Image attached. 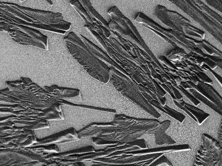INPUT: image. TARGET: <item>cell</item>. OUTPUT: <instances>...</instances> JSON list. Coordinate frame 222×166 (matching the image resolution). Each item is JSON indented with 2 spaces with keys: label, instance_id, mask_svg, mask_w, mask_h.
<instances>
[{
  "label": "cell",
  "instance_id": "cell-1",
  "mask_svg": "<svg viewBox=\"0 0 222 166\" xmlns=\"http://www.w3.org/2000/svg\"><path fill=\"white\" fill-rule=\"evenodd\" d=\"M64 39L69 52L92 77L102 83H109L111 75L110 68L92 53L81 39L71 32Z\"/></svg>",
  "mask_w": 222,
  "mask_h": 166
},
{
  "label": "cell",
  "instance_id": "cell-2",
  "mask_svg": "<svg viewBox=\"0 0 222 166\" xmlns=\"http://www.w3.org/2000/svg\"><path fill=\"white\" fill-rule=\"evenodd\" d=\"M1 9L26 22L38 25H52L65 21L61 14L21 7L15 3H1Z\"/></svg>",
  "mask_w": 222,
  "mask_h": 166
},
{
  "label": "cell",
  "instance_id": "cell-3",
  "mask_svg": "<svg viewBox=\"0 0 222 166\" xmlns=\"http://www.w3.org/2000/svg\"><path fill=\"white\" fill-rule=\"evenodd\" d=\"M1 13L3 14V15H1V18H3V20L11 23H16L19 25H24L31 28H38L45 30L57 33L65 34L66 31L70 29L71 23L67 22L64 21L56 24L52 25H38V24H32L26 22L19 18L12 15L8 12L1 9Z\"/></svg>",
  "mask_w": 222,
  "mask_h": 166
},
{
  "label": "cell",
  "instance_id": "cell-4",
  "mask_svg": "<svg viewBox=\"0 0 222 166\" xmlns=\"http://www.w3.org/2000/svg\"><path fill=\"white\" fill-rule=\"evenodd\" d=\"M80 140L81 138L78 136V132L75 129L70 128L44 138L38 139L37 142L32 147L53 144L60 145Z\"/></svg>",
  "mask_w": 222,
  "mask_h": 166
},
{
  "label": "cell",
  "instance_id": "cell-5",
  "mask_svg": "<svg viewBox=\"0 0 222 166\" xmlns=\"http://www.w3.org/2000/svg\"><path fill=\"white\" fill-rule=\"evenodd\" d=\"M1 23V30L3 29V31L8 32L17 43L23 45H33L44 50L46 49V46L43 43L36 40L29 34L18 30L13 25L2 22Z\"/></svg>",
  "mask_w": 222,
  "mask_h": 166
},
{
  "label": "cell",
  "instance_id": "cell-6",
  "mask_svg": "<svg viewBox=\"0 0 222 166\" xmlns=\"http://www.w3.org/2000/svg\"><path fill=\"white\" fill-rule=\"evenodd\" d=\"M173 101L175 105L187 114L200 125L202 124L205 120L210 116V114L192 105L185 103V106H182L178 102L175 101L173 100Z\"/></svg>",
  "mask_w": 222,
  "mask_h": 166
},
{
  "label": "cell",
  "instance_id": "cell-7",
  "mask_svg": "<svg viewBox=\"0 0 222 166\" xmlns=\"http://www.w3.org/2000/svg\"><path fill=\"white\" fill-rule=\"evenodd\" d=\"M166 123V120L160 123L159 126L155 129L148 132L149 133H152L155 135L156 143L159 145H162L164 144L174 145L176 144L175 141L165 133V131L170 126L168 125L164 128V125Z\"/></svg>",
  "mask_w": 222,
  "mask_h": 166
},
{
  "label": "cell",
  "instance_id": "cell-8",
  "mask_svg": "<svg viewBox=\"0 0 222 166\" xmlns=\"http://www.w3.org/2000/svg\"><path fill=\"white\" fill-rule=\"evenodd\" d=\"M80 1L89 14L93 22V24L96 23L104 26L107 29H110V26L107 22L94 9L89 1Z\"/></svg>",
  "mask_w": 222,
  "mask_h": 166
},
{
  "label": "cell",
  "instance_id": "cell-9",
  "mask_svg": "<svg viewBox=\"0 0 222 166\" xmlns=\"http://www.w3.org/2000/svg\"><path fill=\"white\" fill-rule=\"evenodd\" d=\"M3 21L4 22L8 24H11V25L15 26L18 30H20L29 34L31 37H32L33 38L35 39L37 41L43 43L46 47H47L48 38L46 36L43 35L41 32H40L36 30L33 28H30V27L24 26V25H19V24H16V23H11L10 22L5 21L3 19Z\"/></svg>",
  "mask_w": 222,
  "mask_h": 166
},
{
  "label": "cell",
  "instance_id": "cell-10",
  "mask_svg": "<svg viewBox=\"0 0 222 166\" xmlns=\"http://www.w3.org/2000/svg\"><path fill=\"white\" fill-rule=\"evenodd\" d=\"M95 152L96 150L94 147L92 146H89L85 147L83 148L64 152L61 153H53L50 154H47L45 157V159L63 158L67 156H70V155Z\"/></svg>",
  "mask_w": 222,
  "mask_h": 166
},
{
  "label": "cell",
  "instance_id": "cell-11",
  "mask_svg": "<svg viewBox=\"0 0 222 166\" xmlns=\"http://www.w3.org/2000/svg\"><path fill=\"white\" fill-rule=\"evenodd\" d=\"M38 118H43L45 120H64V116L62 112H58L50 107L49 108L44 110V112L40 113Z\"/></svg>",
  "mask_w": 222,
  "mask_h": 166
},
{
  "label": "cell",
  "instance_id": "cell-12",
  "mask_svg": "<svg viewBox=\"0 0 222 166\" xmlns=\"http://www.w3.org/2000/svg\"><path fill=\"white\" fill-rule=\"evenodd\" d=\"M25 148L29 151L35 152L40 154H43L45 152H54L55 153H59L60 152L59 147L57 146V145L54 144L36 146Z\"/></svg>",
  "mask_w": 222,
  "mask_h": 166
},
{
  "label": "cell",
  "instance_id": "cell-13",
  "mask_svg": "<svg viewBox=\"0 0 222 166\" xmlns=\"http://www.w3.org/2000/svg\"><path fill=\"white\" fill-rule=\"evenodd\" d=\"M155 14L157 18L162 21L164 24L170 28H173V25L170 21H171L169 19L166 8L161 5H157L156 7Z\"/></svg>",
  "mask_w": 222,
  "mask_h": 166
},
{
  "label": "cell",
  "instance_id": "cell-14",
  "mask_svg": "<svg viewBox=\"0 0 222 166\" xmlns=\"http://www.w3.org/2000/svg\"><path fill=\"white\" fill-rule=\"evenodd\" d=\"M139 139H143L145 141V144L147 146L148 149H153V148H159L164 147L163 145H157L155 142V135L152 133L146 132L139 138Z\"/></svg>",
  "mask_w": 222,
  "mask_h": 166
},
{
  "label": "cell",
  "instance_id": "cell-15",
  "mask_svg": "<svg viewBox=\"0 0 222 166\" xmlns=\"http://www.w3.org/2000/svg\"><path fill=\"white\" fill-rule=\"evenodd\" d=\"M37 140L36 136H29L25 142L21 144V147H31L37 142Z\"/></svg>",
  "mask_w": 222,
  "mask_h": 166
},
{
  "label": "cell",
  "instance_id": "cell-16",
  "mask_svg": "<svg viewBox=\"0 0 222 166\" xmlns=\"http://www.w3.org/2000/svg\"><path fill=\"white\" fill-rule=\"evenodd\" d=\"M1 108L8 109L10 110L14 111H19L24 110L26 109L25 108L22 107L19 104H15V105H2L1 104Z\"/></svg>",
  "mask_w": 222,
  "mask_h": 166
},
{
  "label": "cell",
  "instance_id": "cell-17",
  "mask_svg": "<svg viewBox=\"0 0 222 166\" xmlns=\"http://www.w3.org/2000/svg\"><path fill=\"white\" fill-rule=\"evenodd\" d=\"M22 136L23 135H22V136L10 137L6 138H0L1 145H8L9 143L12 142L14 141L17 140L19 139V138L22 137Z\"/></svg>",
  "mask_w": 222,
  "mask_h": 166
},
{
  "label": "cell",
  "instance_id": "cell-18",
  "mask_svg": "<svg viewBox=\"0 0 222 166\" xmlns=\"http://www.w3.org/2000/svg\"><path fill=\"white\" fill-rule=\"evenodd\" d=\"M21 148V144H15L10 142L8 145H1V149H15Z\"/></svg>",
  "mask_w": 222,
  "mask_h": 166
},
{
  "label": "cell",
  "instance_id": "cell-19",
  "mask_svg": "<svg viewBox=\"0 0 222 166\" xmlns=\"http://www.w3.org/2000/svg\"><path fill=\"white\" fill-rule=\"evenodd\" d=\"M99 27L101 28V30H102L103 33L104 35L107 38L110 37L111 36V33L109 30H108V29L105 28V27L104 26H102V25H99Z\"/></svg>",
  "mask_w": 222,
  "mask_h": 166
},
{
  "label": "cell",
  "instance_id": "cell-20",
  "mask_svg": "<svg viewBox=\"0 0 222 166\" xmlns=\"http://www.w3.org/2000/svg\"><path fill=\"white\" fill-rule=\"evenodd\" d=\"M15 126V123L14 122H11V121L1 123V127H13Z\"/></svg>",
  "mask_w": 222,
  "mask_h": 166
},
{
  "label": "cell",
  "instance_id": "cell-21",
  "mask_svg": "<svg viewBox=\"0 0 222 166\" xmlns=\"http://www.w3.org/2000/svg\"><path fill=\"white\" fill-rule=\"evenodd\" d=\"M74 166H85L82 162H76V163H74Z\"/></svg>",
  "mask_w": 222,
  "mask_h": 166
}]
</instances>
